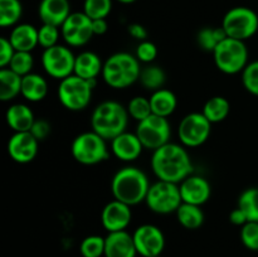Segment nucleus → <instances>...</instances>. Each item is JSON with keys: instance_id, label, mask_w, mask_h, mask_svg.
I'll return each instance as SVG.
<instances>
[{"instance_id": "24", "label": "nucleus", "mask_w": 258, "mask_h": 257, "mask_svg": "<svg viewBox=\"0 0 258 257\" xmlns=\"http://www.w3.org/2000/svg\"><path fill=\"white\" fill-rule=\"evenodd\" d=\"M20 95L29 102H40L48 95V82L43 76L38 73H29L22 80V93Z\"/></svg>"}, {"instance_id": "28", "label": "nucleus", "mask_w": 258, "mask_h": 257, "mask_svg": "<svg viewBox=\"0 0 258 257\" xmlns=\"http://www.w3.org/2000/svg\"><path fill=\"white\" fill-rule=\"evenodd\" d=\"M231 111V103L223 96H213L203 106L202 113L208 118L209 122L219 123L227 118Z\"/></svg>"}, {"instance_id": "37", "label": "nucleus", "mask_w": 258, "mask_h": 257, "mask_svg": "<svg viewBox=\"0 0 258 257\" xmlns=\"http://www.w3.org/2000/svg\"><path fill=\"white\" fill-rule=\"evenodd\" d=\"M59 27L50 24H42V27L38 28V44L43 49H48L50 47H54L58 44V39L60 37Z\"/></svg>"}, {"instance_id": "18", "label": "nucleus", "mask_w": 258, "mask_h": 257, "mask_svg": "<svg viewBox=\"0 0 258 257\" xmlns=\"http://www.w3.org/2000/svg\"><path fill=\"white\" fill-rule=\"evenodd\" d=\"M143 150L144 146L136 133L125 131L111 140V153L116 159L125 163H133L140 158Z\"/></svg>"}, {"instance_id": "44", "label": "nucleus", "mask_w": 258, "mask_h": 257, "mask_svg": "<svg viewBox=\"0 0 258 257\" xmlns=\"http://www.w3.org/2000/svg\"><path fill=\"white\" fill-rule=\"evenodd\" d=\"M229 222H231L232 224H234V226L242 227L248 222V218H247V216L244 214V212L237 207L236 209H233V211L229 213Z\"/></svg>"}, {"instance_id": "6", "label": "nucleus", "mask_w": 258, "mask_h": 257, "mask_svg": "<svg viewBox=\"0 0 258 257\" xmlns=\"http://www.w3.org/2000/svg\"><path fill=\"white\" fill-rule=\"evenodd\" d=\"M216 67L224 75L242 73L248 65V49L243 40L226 38L213 50Z\"/></svg>"}, {"instance_id": "12", "label": "nucleus", "mask_w": 258, "mask_h": 257, "mask_svg": "<svg viewBox=\"0 0 258 257\" xmlns=\"http://www.w3.org/2000/svg\"><path fill=\"white\" fill-rule=\"evenodd\" d=\"M212 123L202 112H190L184 116L178 126L179 141L185 148H199L209 139Z\"/></svg>"}, {"instance_id": "46", "label": "nucleus", "mask_w": 258, "mask_h": 257, "mask_svg": "<svg viewBox=\"0 0 258 257\" xmlns=\"http://www.w3.org/2000/svg\"><path fill=\"white\" fill-rule=\"evenodd\" d=\"M117 2L122 3V4H131V3L136 2V0H117Z\"/></svg>"}, {"instance_id": "2", "label": "nucleus", "mask_w": 258, "mask_h": 257, "mask_svg": "<svg viewBox=\"0 0 258 257\" xmlns=\"http://www.w3.org/2000/svg\"><path fill=\"white\" fill-rule=\"evenodd\" d=\"M150 185L148 175L141 169L123 166L112 176L111 193L113 199L133 207L145 202Z\"/></svg>"}, {"instance_id": "43", "label": "nucleus", "mask_w": 258, "mask_h": 257, "mask_svg": "<svg viewBox=\"0 0 258 257\" xmlns=\"http://www.w3.org/2000/svg\"><path fill=\"white\" fill-rule=\"evenodd\" d=\"M128 34L134 38V39L139 40V42H143V40H146L148 38V30L144 25L138 24V23H134V24H130L127 28Z\"/></svg>"}, {"instance_id": "35", "label": "nucleus", "mask_w": 258, "mask_h": 257, "mask_svg": "<svg viewBox=\"0 0 258 257\" xmlns=\"http://www.w3.org/2000/svg\"><path fill=\"white\" fill-rule=\"evenodd\" d=\"M112 10V0H85L83 13L95 19H106Z\"/></svg>"}, {"instance_id": "40", "label": "nucleus", "mask_w": 258, "mask_h": 257, "mask_svg": "<svg viewBox=\"0 0 258 257\" xmlns=\"http://www.w3.org/2000/svg\"><path fill=\"white\" fill-rule=\"evenodd\" d=\"M135 57L138 58L140 63L151 65L158 57V47L150 40H143L136 47Z\"/></svg>"}, {"instance_id": "32", "label": "nucleus", "mask_w": 258, "mask_h": 257, "mask_svg": "<svg viewBox=\"0 0 258 257\" xmlns=\"http://www.w3.org/2000/svg\"><path fill=\"white\" fill-rule=\"evenodd\" d=\"M238 208L244 212L248 222H258V188L252 186L241 193L238 198Z\"/></svg>"}, {"instance_id": "14", "label": "nucleus", "mask_w": 258, "mask_h": 257, "mask_svg": "<svg viewBox=\"0 0 258 257\" xmlns=\"http://www.w3.org/2000/svg\"><path fill=\"white\" fill-rule=\"evenodd\" d=\"M138 254L143 257L160 256L165 248V236L154 224H141L133 233Z\"/></svg>"}, {"instance_id": "15", "label": "nucleus", "mask_w": 258, "mask_h": 257, "mask_svg": "<svg viewBox=\"0 0 258 257\" xmlns=\"http://www.w3.org/2000/svg\"><path fill=\"white\" fill-rule=\"evenodd\" d=\"M39 141L30 131L14 133L8 141V154L10 159L18 164H28L35 159Z\"/></svg>"}, {"instance_id": "38", "label": "nucleus", "mask_w": 258, "mask_h": 257, "mask_svg": "<svg viewBox=\"0 0 258 257\" xmlns=\"http://www.w3.org/2000/svg\"><path fill=\"white\" fill-rule=\"evenodd\" d=\"M242 85L247 92L258 97V59L246 66L242 72Z\"/></svg>"}, {"instance_id": "23", "label": "nucleus", "mask_w": 258, "mask_h": 257, "mask_svg": "<svg viewBox=\"0 0 258 257\" xmlns=\"http://www.w3.org/2000/svg\"><path fill=\"white\" fill-rule=\"evenodd\" d=\"M102 68L103 62L101 60L100 55L91 50H85L76 55L73 75L87 81L97 80L98 76L102 73Z\"/></svg>"}, {"instance_id": "25", "label": "nucleus", "mask_w": 258, "mask_h": 257, "mask_svg": "<svg viewBox=\"0 0 258 257\" xmlns=\"http://www.w3.org/2000/svg\"><path fill=\"white\" fill-rule=\"evenodd\" d=\"M149 98H150L153 113L161 116V117L168 118L169 116L175 112L176 107H178V98H176L175 93L168 88H160V90L155 91L151 93Z\"/></svg>"}, {"instance_id": "16", "label": "nucleus", "mask_w": 258, "mask_h": 257, "mask_svg": "<svg viewBox=\"0 0 258 257\" xmlns=\"http://www.w3.org/2000/svg\"><path fill=\"white\" fill-rule=\"evenodd\" d=\"M133 219L131 207L116 199L108 202L101 212V223L103 228L111 232L126 231Z\"/></svg>"}, {"instance_id": "1", "label": "nucleus", "mask_w": 258, "mask_h": 257, "mask_svg": "<svg viewBox=\"0 0 258 257\" xmlns=\"http://www.w3.org/2000/svg\"><path fill=\"white\" fill-rule=\"evenodd\" d=\"M151 169L158 180L180 184L193 174V161L181 144L168 143L153 151Z\"/></svg>"}, {"instance_id": "26", "label": "nucleus", "mask_w": 258, "mask_h": 257, "mask_svg": "<svg viewBox=\"0 0 258 257\" xmlns=\"http://www.w3.org/2000/svg\"><path fill=\"white\" fill-rule=\"evenodd\" d=\"M22 76L13 72L10 68L0 70V100L8 102L22 93Z\"/></svg>"}, {"instance_id": "41", "label": "nucleus", "mask_w": 258, "mask_h": 257, "mask_svg": "<svg viewBox=\"0 0 258 257\" xmlns=\"http://www.w3.org/2000/svg\"><path fill=\"white\" fill-rule=\"evenodd\" d=\"M15 52H17V50L14 49L13 44L10 43L9 38H5V37L0 38V67L2 68L9 67Z\"/></svg>"}, {"instance_id": "19", "label": "nucleus", "mask_w": 258, "mask_h": 257, "mask_svg": "<svg viewBox=\"0 0 258 257\" xmlns=\"http://www.w3.org/2000/svg\"><path fill=\"white\" fill-rule=\"evenodd\" d=\"M133 234L127 231L111 232L105 237V257H136Z\"/></svg>"}, {"instance_id": "13", "label": "nucleus", "mask_w": 258, "mask_h": 257, "mask_svg": "<svg viewBox=\"0 0 258 257\" xmlns=\"http://www.w3.org/2000/svg\"><path fill=\"white\" fill-rule=\"evenodd\" d=\"M60 34L68 47H83L93 38L92 19L85 13H71L60 27Z\"/></svg>"}, {"instance_id": "10", "label": "nucleus", "mask_w": 258, "mask_h": 257, "mask_svg": "<svg viewBox=\"0 0 258 257\" xmlns=\"http://www.w3.org/2000/svg\"><path fill=\"white\" fill-rule=\"evenodd\" d=\"M136 135L140 139L144 149L155 151L156 149L170 143V122L166 117L151 113L145 120L138 122Z\"/></svg>"}, {"instance_id": "22", "label": "nucleus", "mask_w": 258, "mask_h": 257, "mask_svg": "<svg viewBox=\"0 0 258 257\" xmlns=\"http://www.w3.org/2000/svg\"><path fill=\"white\" fill-rule=\"evenodd\" d=\"M9 40L17 52H32L38 44V28L22 23L12 29Z\"/></svg>"}, {"instance_id": "20", "label": "nucleus", "mask_w": 258, "mask_h": 257, "mask_svg": "<svg viewBox=\"0 0 258 257\" xmlns=\"http://www.w3.org/2000/svg\"><path fill=\"white\" fill-rule=\"evenodd\" d=\"M38 14L43 24L62 27L71 15V5L68 0H42L38 8Z\"/></svg>"}, {"instance_id": "9", "label": "nucleus", "mask_w": 258, "mask_h": 257, "mask_svg": "<svg viewBox=\"0 0 258 257\" xmlns=\"http://www.w3.org/2000/svg\"><path fill=\"white\" fill-rule=\"evenodd\" d=\"M222 28L226 30L228 38L246 42L257 33L258 15L247 7L232 8L224 15Z\"/></svg>"}, {"instance_id": "36", "label": "nucleus", "mask_w": 258, "mask_h": 257, "mask_svg": "<svg viewBox=\"0 0 258 257\" xmlns=\"http://www.w3.org/2000/svg\"><path fill=\"white\" fill-rule=\"evenodd\" d=\"M33 67H34V58H33L32 52H15L8 68H10L17 75L24 77L32 73Z\"/></svg>"}, {"instance_id": "5", "label": "nucleus", "mask_w": 258, "mask_h": 257, "mask_svg": "<svg viewBox=\"0 0 258 257\" xmlns=\"http://www.w3.org/2000/svg\"><path fill=\"white\" fill-rule=\"evenodd\" d=\"M96 83H97V80L87 81L76 75L59 81L57 95L60 105L73 112L85 110L92 100L93 88L96 87Z\"/></svg>"}, {"instance_id": "31", "label": "nucleus", "mask_w": 258, "mask_h": 257, "mask_svg": "<svg viewBox=\"0 0 258 257\" xmlns=\"http://www.w3.org/2000/svg\"><path fill=\"white\" fill-rule=\"evenodd\" d=\"M226 38H228L226 30L222 27L219 28H209L206 27L203 29H201L197 35V42L198 45L206 52L213 53V50L216 49L217 45L224 40Z\"/></svg>"}, {"instance_id": "39", "label": "nucleus", "mask_w": 258, "mask_h": 257, "mask_svg": "<svg viewBox=\"0 0 258 257\" xmlns=\"http://www.w3.org/2000/svg\"><path fill=\"white\" fill-rule=\"evenodd\" d=\"M241 241L246 248L258 251V222H247L241 228Z\"/></svg>"}, {"instance_id": "11", "label": "nucleus", "mask_w": 258, "mask_h": 257, "mask_svg": "<svg viewBox=\"0 0 258 257\" xmlns=\"http://www.w3.org/2000/svg\"><path fill=\"white\" fill-rule=\"evenodd\" d=\"M76 55L70 47L57 44L44 49L42 53V67L49 77L64 80L75 73Z\"/></svg>"}, {"instance_id": "7", "label": "nucleus", "mask_w": 258, "mask_h": 257, "mask_svg": "<svg viewBox=\"0 0 258 257\" xmlns=\"http://www.w3.org/2000/svg\"><path fill=\"white\" fill-rule=\"evenodd\" d=\"M105 139L95 131H86L73 139L71 154L82 165H97L108 158V148Z\"/></svg>"}, {"instance_id": "33", "label": "nucleus", "mask_w": 258, "mask_h": 257, "mask_svg": "<svg viewBox=\"0 0 258 257\" xmlns=\"http://www.w3.org/2000/svg\"><path fill=\"white\" fill-rule=\"evenodd\" d=\"M82 257H102L105 256V237L91 234L85 237L80 244Z\"/></svg>"}, {"instance_id": "8", "label": "nucleus", "mask_w": 258, "mask_h": 257, "mask_svg": "<svg viewBox=\"0 0 258 257\" xmlns=\"http://www.w3.org/2000/svg\"><path fill=\"white\" fill-rule=\"evenodd\" d=\"M145 203L148 208L156 214L165 216L175 213L183 203L179 184L164 180L155 181L149 188Z\"/></svg>"}, {"instance_id": "21", "label": "nucleus", "mask_w": 258, "mask_h": 257, "mask_svg": "<svg viewBox=\"0 0 258 257\" xmlns=\"http://www.w3.org/2000/svg\"><path fill=\"white\" fill-rule=\"evenodd\" d=\"M5 120L8 126L14 133H25L30 131L35 117L32 108L25 103H13L5 112Z\"/></svg>"}, {"instance_id": "27", "label": "nucleus", "mask_w": 258, "mask_h": 257, "mask_svg": "<svg viewBox=\"0 0 258 257\" xmlns=\"http://www.w3.org/2000/svg\"><path fill=\"white\" fill-rule=\"evenodd\" d=\"M176 219L179 224L186 229H198L203 226L204 223V212L199 206L189 203H181L178 211L175 212Z\"/></svg>"}, {"instance_id": "47", "label": "nucleus", "mask_w": 258, "mask_h": 257, "mask_svg": "<svg viewBox=\"0 0 258 257\" xmlns=\"http://www.w3.org/2000/svg\"><path fill=\"white\" fill-rule=\"evenodd\" d=\"M155 257H160V256H155Z\"/></svg>"}, {"instance_id": "29", "label": "nucleus", "mask_w": 258, "mask_h": 257, "mask_svg": "<svg viewBox=\"0 0 258 257\" xmlns=\"http://www.w3.org/2000/svg\"><path fill=\"white\" fill-rule=\"evenodd\" d=\"M139 82L141 83L145 90L155 92V91L164 88V85L166 82L165 71L156 65H146L145 67L141 68L140 78Z\"/></svg>"}, {"instance_id": "42", "label": "nucleus", "mask_w": 258, "mask_h": 257, "mask_svg": "<svg viewBox=\"0 0 258 257\" xmlns=\"http://www.w3.org/2000/svg\"><path fill=\"white\" fill-rule=\"evenodd\" d=\"M50 131H52V126L45 118H35L34 123L30 128V133L38 141L45 140L50 135Z\"/></svg>"}, {"instance_id": "3", "label": "nucleus", "mask_w": 258, "mask_h": 257, "mask_svg": "<svg viewBox=\"0 0 258 257\" xmlns=\"http://www.w3.org/2000/svg\"><path fill=\"white\" fill-rule=\"evenodd\" d=\"M127 108L117 101L107 100L98 103L91 115V127L105 140H112L125 133L128 123Z\"/></svg>"}, {"instance_id": "4", "label": "nucleus", "mask_w": 258, "mask_h": 257, "mask_svg": "<svg viewBox=\"0 0 258 257\" xmlns=\"http://www.w3.org/2000/svg\"><path fill=\"white\" fill-rule=\"evenodd\" d=\"M140 73L141 66L135 55L127 52H117L103 62L101 76L111 88L125 90L138 82Z\"/></svg>"}, {"instance_id": "30", "label": "nucleus", "mask_w": 258, "mask_h": 257, "mask_svg": "<svg viewBox=\"0 0 258 257\" xmlns=\"http://www.w3.org/2000/svg\"><path fill=\"white\" fill-rule=\"evenodd\" d=\"M23 14L20 0H0V27H15Z\"/></svg>"}, {"instance_id": "17", "label": "nucleus", "mask_w": 258, "mask_h": 257, "mask_svg": "<svg viewBox=\"0 0 258 257\" xmlns=\"http://www.w3.org/2000/svg\"><path fill=\"white\" fill-rule=\"evenodd\" d=\"M181 199L184 203L202 207L209 201L212 196L211 183L204 176L191 174L179 184Z\"/></svg>"}, {"instance_id": "34", "label": "nucleus", "mask_w": 258, "mask_h": 257, "mask_svg": "<svg viewBox=\"0 0 258 257\" xmlns=\"http://www.w3.org/2000/svg\"><path fill=\"white\" fill-rule=\"evenodd\" d=\"M127 112L130 115V117H133L134 120L140 122V121L145 120L146 117L153 113L151 111V105H150V98H146L144 96H135V97L131 98L127 103Z\"/></svg>"}, {"instance_id": "45", "label": "nucleus", "mask_w": 258, "mask_h": 257, "mask_svg": "<svg viewBox=\"0 0 258 257\" xmlns=\"http://www.w3.org/2000/svg\"><path fill=\"white\" fill-rule=\"evenodd\" d=\"M92 30L95 35H103L108 30V24L106 19L92 20Z\"/></svg>"}]
</instances>
